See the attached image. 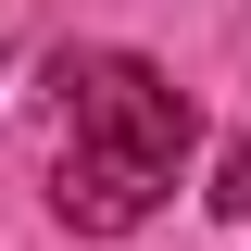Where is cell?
I'll use <instances>...</instances> for the list:
<instances>
[{
	"instance_id": "2",
	"label": "cell",
	"mask_w": 251,
	"mask_h": 251,
	"mask_svg": "<svg viewBox=\"0 0 251 251\" xmlns=\"http://www.w3.org/2000/svg\"><path fill=\"white\" fill-rule=\"evenodd\" d=\"M214 201H226V214H251V138L226 151V188H214Z\"/></svg>"
},
{
	"instance_id": "1",
	"label": "cell",
	"mask_w": 251,
	"mask_h": 251,
	"mask_svg": "<svg viewBox=\"0 0 251 251\" xmlns=\"http://www.w3.org/2000/svg\"><path fill=\"white\" fill-rule=\"evenodd\" d=\"M50 88H63V163H50L63 226L126 239L138 214H163V188L188 163V88L138 50H63Z\"/></svg>"
}]
</instances>
